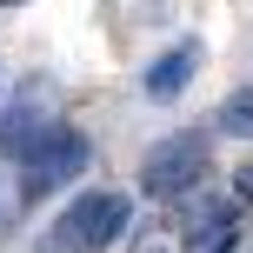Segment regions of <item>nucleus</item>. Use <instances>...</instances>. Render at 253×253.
<instances>
[{
    "label": "nucleus",
    "mask_w": 253,
    "mask_h": 253,
    "mask_svg": "<svg viewBox=\"0 0 253 253\" xmlns=\"http://www.w3.org/2000/svg\"><path fill=\"white\" fill-rule=\"evenodd\" d=\"M207 167H213V140L193 126V133H167L160 147H147V160H140V187L153 193V200H180V193H193L207 180Z\"/></svg>",
    "instance_id": "nucleus-1"
},
{
    "label": "nucleus",
    "mask_w": 253,
    "mask_h": 253,
    "mask_svg": "<svg viewBox=\"0 0 253 253\" xmlns=\"http://www.w3.org/2000/svg\"><path fill=\"white\" fill-rule=\"evenodd\" d=\"M87 173V133L80 126H47V133L27 147V167H20V200L40 207L47 193H60L67 180Z\"/></svg>",
    "instance_id": "nucleus-2"
},
{
    "label": "nucleus",
    "mask_w": 253,
    "mask_h": 253,
    "mask_svg": "<svg viewBox=\"0 0 253 253\" xmlns=\"http://www.w3.org/2000/svg\"><path fill=\"white\" fill-rule=\"evenodd\" d=\"M126 213H133V207H126L120 193L93 187V193H80V200L53 220L47 240H53V253H100V247H114L126 233Z\"/></svg>",
    "instance_id": "nucleus-3"
},
{
    "label": "nucleus",
    "mask_w": 253,
    "mask_h": 253,
    "mask_svg": "<svg viewBox=\"0 0 253 253\" xmlns=\"http://www.w3.org/2000/svg\"><path fill=\"white\" fill-rule=\"evenodd\" d=\"M193 74H200V40H180V47H167L160 60H147L140 93H147V100H180Z\"/></svg>",
    "instance_id": "nucleus-4"
},
{
    "label": "nucleus",
    "mask_w": 253,
    "mask_h": 253,
    "mask_svg": "<svg viewBox=\"0 0 253 253\" xmlns=\"http://www.w3.org/2000/svg\"><path fill=\"white\" fill-rule=\"evenodd\" d=\"M233 240H240V220H233V207L200 213V227H193V253H233Z\"/></svg>",
    "instance_id": "nucleus-5"
},
{
    "label": "nucleus",
    "mask_w": 253,
    "mask_h": 253,
    "mask_svg": "<svg viewBox=\"0 0 253 253\" xmlns=\"http://www.w3.org/2000/svg\"><path fill=\"white\" fill-rule=\"evenodd\" d=\"M220 133L253 140V87H240V93H227V100H220Z\"/></svg>",
    "instance_id": "nucleus-6"
},
{
    "label": "nucleus",
    "mask_w": 253,
    "mask_h": 253,
    "mask_svg": "<svg viewBox=\"0 0 253 253\" xmlns=\"http://www.w3.org/2000/svg\"><path fill=\"white\" fill-rule=\"evenodd\" d=\"M233 200H247V207H253V160L240 167V173H233Z\"/></svg>",
    "instance_id": "nucleus-7"
},
{
    "label": "nucleus",
    "mask_w": 253,
    "mask_h": 253,
    "mask_svg": "<svg viewBox=\"0 0 253 253\" xmlns=\"http://www.w3.org/2000/svg\"><path fill=\"white\" fill-rule=\"evenodd\" d=\"M0 7H27V0H0Z\"/></svg>",
    "instance_id": "nucleus-8"
}]
</instances>
